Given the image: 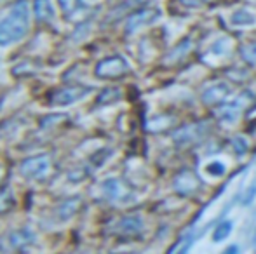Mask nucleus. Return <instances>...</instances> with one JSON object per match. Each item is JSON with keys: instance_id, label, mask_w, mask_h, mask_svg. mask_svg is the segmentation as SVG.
I'll use <instances>...</instances> for the list:
<instances>
[{"instance_id": "1", "label": "nucleus", "mask_w": 256, "mask_h": 254, "mask_svg": "<svg viewBox=\"0 0 256 254\" xmlns=\"http://www.w3.org/2000/svg\"><path fill=\"white\" fill-rule=\"evenodd\" d=\"M30 28V10L26 0H18L7 16L0 21V45H10L20 42Z\"/></svg>"}, {"instance_id": "2", "label": "nucleus", "mask_w": 256, "mask_h": 254, "mask_svg": "<svg viewBox=\"0 0 256 254\" xmlns=\"http://www.w3.org/2000/svg\"><path fill=\"white\" fill-rule=\"evenodd\" d=\"M20 171L28 180H42L51 173V159L48 155H37L23 160Z\"/></svg>"}, {"instance_id": "3", "label": "nucleus", "mask_w": 256, "mask_h": 254, "mask_svg": "<svg viewBox=\"0 0 256 254\" xmlns=\"http://www.w3.org/2000/svg\"><path fill=\"white\" fill-rule=\"evenodd\" d=\"M129 71V64L122 56H110L96 64V77L100 78H117Z\"/></svg>"}, {"instance_id": "4", "label": "nucleus", "mask_w": 256, "mask_h": 254, "mask_svg": "<svg viewBox=\"0 0 256 254\" xmlns=\"http://www.w3.org/2000/svg\"><path fill=\"white\" fill-rule=\"evenodd\" d=\"M91 92V87L88 85H70V87H61L51 94V103L58 106L74 105L75 101L86 98Z\"/></svg>"}, {"instance_id": "5", "label": "nucleus", "mask_w": 256, "mask_h": 254, "mask_svg": "<svg viewBox=\"0 0 256 254\" xmlns=\"http://www.w3.org/2000/svg\"><path fill=\"white\" fill-rule=\"evenodd\" d=\"M208 124L206 122H199V124H192V126H186L180 131H176L172 134L174 141L178 143L180 146H188V145H196L200 139L208 134Z\"/></svg>"}, {"instance_id": "6", "label": "nucleus", "mask_w": 256, "mask_h": 254, "mask_svg": "<svg viewBox=\"0 0 256 254\" xmlns=\"http://www.w3.org/2000/svg\"><path fill=\"white\" fill-rule=\"evenodd\" d=\"M158 16H160V10L154 9V7H148V9H140L128 17L126 30H128V33H134L136 30H140V28L146 26V24H152L154 21H157Z\"/></svg>"}, {"instance_id": "7", "label": "nucleus", "mask_w": 256, "mask_h": 254, "mask_svg": "<svg viewBox=\"0 0 256 254\" xmlns=\"http://www.w3.org/2000/svg\"><path fill=\"white\" fill-rule=\"evenodd\" d=\"M200 180L192 173V171H183L174 178V190L180 195H190L199 188Z\"/></svg>"}, {"instance_id": "8", "label": "nucleus", "mask_w": 256, "mask_h": 254, "mask_svg": "<svg viewBox=\"0 0 256 254\" xmlns=\"http://www.w3.org/2000/svg\"><path fill=\"white\" fill-rule=\"evenodd\" d=\"M143 230V221L138 216H126L115 225L114 232L122 237H136Z\"/></svg>"}, {"instance_id": "9", "label": "nucleus", "mask_w": 256, "mask_h": 254, "mask_svg": "<svg viewBox=\"0 0 256 254\" xmlns=\"http://www.w3.org/2000/svg\"><path fill=\"white\" fill-rule=\"evenodd\" d=\"M230 94V87L225 82H218V84L211 85L204 91L202 101L206 105H220L226 99V96Z\"/></svg>"}, {"instance_id": "10", "label": "nucleus", "mask_w": 256, "mask_h": 254, "mask_svg": "<svg viewBox=\"0 0 256 254\" xmlns=\"http://www.w3.org/2000/svg\"><path fill=\"white\" fill-rule=\"evenodd\" d=\"M246 98H248V94H244L242 98L236 99L234 103L223 105L222 108H220V112H218L220 119L226 120V122H232V120H236L237 117L240 115V112H242V110L248 106V103H250V101H246Z\"/></svg>"}, {"instance_id": "11", "label": "nucleus", "mask_w": 256, "mask_h": 254, "mask_svg": "<svg viewBox=\"0 0 256 254\" xmlns=\"http://www.w3.org/2000/svg\"><path fill=\"white\" fill-rule=\"evenodd\" d=\"M7 242H9V249H23L26 246L34 244L35 237L28 228H21V230L10 232L9 237H7Z\"/></svg>"}, {"instance_id": "12", "label": "nucleus", "mask_w": 256, "mask_h": 254, "mask_svg": "<svg viewBox=\"0 0 256 254\" xmlns=\"http://www.w3.org/2000/svg\"><path fill=\"white\" fill-rule=\"evenodd\" d=\"M103 192L110 200H118V199H122V197L128 195V190H126L124 185H122L118 180H106L104 181Z\"/></svg>"}, {"instance_id": "13", "label": "nucleus", "mask_w": 256, "mask_h": 254, "mask_svg": "<svg viewBox=\"0 0 256 254\" xmlns=\"http://www.w3.org/2000/svg\"><path fill=\"white\" fill-rule=\"evenodd\" d=\"M35 16L40 23H48L54 19V9L51 0H35Z\"/></svg>"}, {"instance_id": "14", "label": "nucleus", "mask_w": 256, "mask_h": 254, "mask_svg": "<svg viewBox=\"0 0 256 254\" xmlns=\"http://www.w3.org/2000/svg\"><path fill=\"white\" fill-rule=\"evenodd\" d=\"M256 17L254 14H251L250 10H236L230 17V23L236 24V26H248V24H254Z\"/></svg>"}, {"instance_id": "15", "label": "nucleus", "mask_w": 256, "mask_h": 254, "mask_svg": "<svg viewBox=\"0 0 256 254\" xmlns=\"http://www.w3.org/2000/svg\"><path fill=\"white\" fill-rule=\"evenodd\" d=\"M14 202H16V200H14L12 192H10L9 188H2V190H0V214L12 209Z\"/></svg>"}, {"instance_id": "16", "label": "nucleus", "mask_w": 256, "mask_h": 254, "mask_svg": "<svg viewBox=\"0 0 256 254\" xmlns=\"http://www.w3.org/2000/svg\"><path fill=\"white\" fill-rule=\"evenodd\" d=\"M145 2H148V0H126L122 5H118L117 9L114 10V12L110 14V19H117L120 14H124V12H128V10H131V9H134V7H138V5H142V3H145Z\"/></svg>"}, {"instance_id": "17", "label": "nucleus", "mask_w": 256, "mask_h": 254, "mask_svg": "<svg viewBox=\"0 0 256 254\" xmlns=\"http://www.w3.org/2000/svg\"><path fill=\"white\" fill-rule=\"evenodd\" d=\"M230 232H232V223H230V221H223V223L218 225V227L214 228V232H212V241L214 242L225 241L230 235Z\"/></svg>"}, {"instance_id": "18", "label": "nucleus", "mask_w": 256, "mask_h": 254, "mask_svg": "<svg viewBox=\"0 0 256 254\" xmlns=\"http://www.w3.org/2000/svg\"><path fill=\"white\" fill-rule=\"evenodd\" d=\"M240 56L248 64L254 66L256 64V42H251V44H244L240 47Z\"/></svg>"}, {"instance_id": "19", "label": "nucleus", "mask_w": 256, "mask_h": 254, "mask_svg": "<svg viewBox=\"0 0 256 254\" xmlns=\"http://www.w3.org/2000/svg\"><path fill=\"white\" fill-rule=\"evenodd\" d=\"M77 207H78V200H68V202H64L63 206L58 209L61 220H68V218L74 216L75 211H77Z\"/></svg>"}, {"instance_id": "20", "label": "nucleus", "mask_w": 256, "mask_h": 254, "mask_svg": "<svg viewBox=\"0 0 256 254\" xmlns=\"http://www.w3.org/2000/svg\"><path fill=\"white\" fill-rule=\"evenodd\" d=\"M232 146H234V150H236L237 155H244V153L250 150V146H248V141L244 138H240V136H237V138L232 139Z\"/></svg>"}, {"instance_id": "21", "label": "nucleus", "mask_w": 256, "mask_h": 254, "mask_svg": "<svg viewBox=\"0 0 256 254\" xmlns=\"http://www.w3.org/2000/svg\"><path fill=\"white\" fill-rule=\"evenodd\" d=\"M118 96H120L118 89H106V91H103L102 94H100L98 101L100 103H112V101H115V99H118Z\"/></svg>"}, {"instance_id": "22", "label": "nucleus", "mask_w": 256, "mask_h": 254, "mask_svg": "<svg viewBox=\"0 0 256 254\" xmlns=\"http://www.w3.org/2000/svg\"><path fill=\"white\" fill-rule=\"evenodd\" d=\"M208 173L209 174H212V176H222L223 173H225V166H223L222 162H212V164H209L208 167Z\"/></svg>"}, {"instance_id": "23", "label": "nucleus", "mask_w": 256, "mask_h": 254, "mask_svg": "<svg viewBox=\"0 0 256 254\" xmlns=\"http://www.w3.org/2000/svg\"><path fill=\"white\" fill-rule=\"evenodd\" d=\"M60 2H61V7H63V10L66 14H72L78 7L77 0H60Z\"/></svg>"}, {"instance_id": "24", "label": "nucleus", "mask_w": 256, "mask_h": 254, "mask_svg": "<svg viewBox=\"0 0 256 254\" xmlns=\"http://www.w3.org/2000/svg\"><path fill=\"white\" fill-rule=\"evenodd\" d=\"M254 195H256V185H253V187H250V190L246 192V195H244V204L248 206V204L253 202Z\"/></svg>"}, {"instance_id": "25", "label": "nucleus", "mask_w": 256, "mask_h": 254, "mask_svg": "<svg viewBox=\"0 0 256 254\" xmlns=\"http://www.w3.org/2000/svg\"><path fill=\"white\" fill-rule=\"evenodd\" d=\"M180 2H182L183 5H186V7H199V5H202V3H204V0H180Z\"/></svg>"}, {"instance_id": "26", "label": "nucleus", "mask_w": 256, "mask_h": 254, "mask_svg": "<svg viewBox=\"0 0 256 254\" xmlns=\"http://www.w3.org/2000/svg\"><path fill=\"white\" fill-rule=\"evenodd\" d=\"M0 178H2V166H0Z\"/></svg>"}]
</instances>
